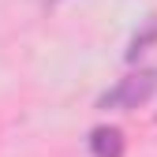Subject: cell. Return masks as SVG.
I'll use <instances>...</instances> for the list:
<instances>
[{
    "mask_svg": "<svg viewBox=\"0 0 157 157\" xmlns=\"http://www.w3.org/2000/svg\"><path fill=\"white\" fill-rule=\"evenodd\" d=\"M90 157H124L127 153V142H124V131L120 127H112V124H101V127H94L90 131Z\"/></svg>",
    "mask_w": 157,
    "mask_h": 157,
    "instance_id": "cell-2",
    "label": "cell"
},
{
    "mask_svg": "<svg viewBox=\"0 0 157 157\" xmlns=\"http://www.w3.org/2000/svg\"><path fill=\"white\" fill-rule=\"evenodd\" d=\"M153 41H157V19H150L146 30H139V34L131 37V45H127V64H135V60H139V56L153 45Z\"/></svg>",
    "mask_w": 157,
    "mask_h": 157,
    "instance_id": "cell-3",
    "label": "cell"
},
{
    "mask_svg": "<svg viewBox=\"0 0 157 157\" xmlns=\"http://www.w3.org/2000/svg\"><path fill=\"white\" fill-rule=\"evenodd\" d=\"M157 94V67H139V71H131L127 78H120L112 90H105L101 97H97V109H112V112H131V109H139L146 105L150 97Z\"/></svg>",
    "mask_w": 157,
    "mask_h": 157,
    "instance_id": "cell-1",
    "label": "cell"
}]
</instances>
